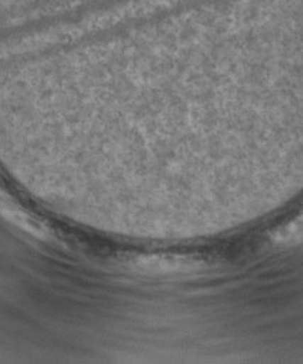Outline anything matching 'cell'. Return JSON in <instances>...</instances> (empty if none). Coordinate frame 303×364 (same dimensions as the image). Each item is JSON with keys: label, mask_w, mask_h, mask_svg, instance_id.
I'll return each instance as SVG.
<instances>
[{"label": "cell", "mask_w": 303, "mask_h": 364, "mask_svg": "<svg viewBox=\"0 0 303 364\" xmlns=\"http://www.w3.org/2000/svg\"><path fill=\"white\" fill-rule=\"evenodd\" d=\"M280 239L286 243L303 240V218H299L294 223L285 227L283 232L280 233Z\"/></svg>", "instance_id": "6da1fadb"}]
</instances>
